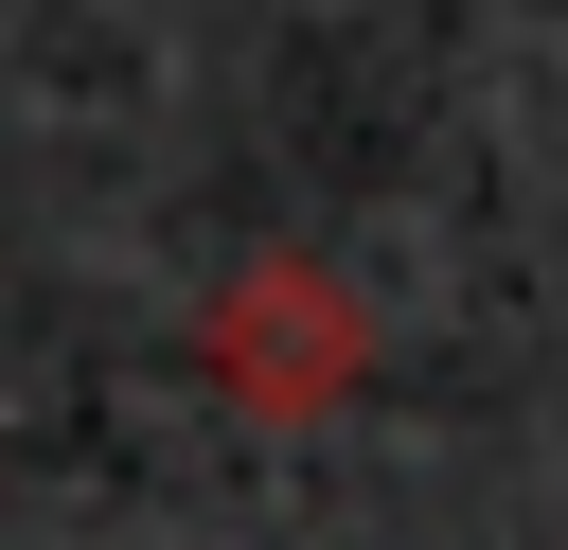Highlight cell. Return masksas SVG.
Listing matches in <instances>:
<instances>
[{
  "mask_svg": "<svg viewBox=\"0 0 568 550\" xmlns=\"http://www.w3.org/2000/svg\"><path fill=\"white\" fill-rule=\"evenodd\" d=\"M213 373H231L248 408H284V426L337 408V390H355V319H337V284H320V266H248L231 319H213Z\"/></svg>",
  "mask_w": 568,
  "mask_h": 550,
  "instance_id": "1",
  "label": "cell"
}]
</instances>
